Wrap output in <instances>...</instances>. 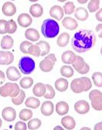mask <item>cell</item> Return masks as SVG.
I'll return each mask as SVG.
<instances>
[{
    "instance_id": "obj_1",
    "label": "cell",
    "mask_w": 102,
    "mask_h": 130,
    "mask_svg": "<svg viewBox=\"0 0 102 130\" xmlns=\"http://www.w3.org/2000/svg\"><path fill=\"white\" fill-rule=\"evenodd\" d=\"M96 42V37L93 31L81 30L76 32L71 41L73 48L79 53H84L90 50Z\"/></svg>"
},
{
    "instance_id": "obj_2",
    "label": "cell",
    "mask_w": 102,
    "mask_h": 130,
    "mask_svg": "<svg viewBox=\"0 0 102 130\" xmlns=\"http://www.w3.org/2000/svg\"><path fill=\"white\" fill-rule=\"evenodd\" d=\"M41 31L45 38L52 39L56 37L60 31V27L58 23L54 19H45L41 27Z\"/></svg>"
},
{
    "instance_id": "obj_3",
    "label": "cell",
    "mask_w": 102,
    "mask_h": 130,
    "mask_svg": "<svg viewBox=\"0 0 102 130\" xmlns=\"http://www.w3.org/2000/svg\"><path fill=\"white\" fill-rule=\"evenodd\" d=\"M21 92L20 87L17 83H6L4 86L0 87V95L2 97H17Z\"/></svg>"
},
{
    "instance_id": "obj_4",
    "label": "cell",
    "mask_w": 102,
    "mask_h": 130,
    "mask_svg": "<svg viewBox=\"0 0 102 130\" xmlns=\"http://www.w3.org/2000/svg\"><path fill=\"white\" fill-rule=\"evenodd\" d=\"M18 67L22 73L25 75H29L32 73L35 70L36 63L33 59L31 58L30 57L24 56L20 59L18 62Z\"/></svg>"
},
{
    "instance_id": "obj_5",
    "label": "cell",
    "mask_w": 102,
    "mask_h": 130,
    "mask_svg": "<svg viewBox=\"0 0 102 130\" xmlns=\"http://www.w3.org/2000/svg\"><path fill=\"white\" fill-rule=\"evenodd\" d=\"M89 104L86 101L80 100L75 103L74 104V109L76 113L79 114H85L87 113L89 111Z\"/></svg>"
},
{
    "instance_id": "obj_6",
    "label": "cell",
    "mask_w": 102,
    "mask_h": 130,
    "mask_svg": "<svg viewBox=\"0 0 102 130\" xmlns=\"http://www.w3.org/2000/svg\"><path fill=\"white\" fill-rule=\"evenodd\" d=\"M70 88H71V90L74 93H81V92H84L85 86H84L82 79L81 77L74 79L71 83Z\"/></svg>"
},
{
    "instance_id": "obj_7",
    "label": "cell",
    "mask_w": 102,
    "mask_h": 130,
    "mask_svg": "<svg viewBox=\"0 0 102 130\" xmlns=\"http://www.w3.org/2000/svg\"><path fill=\"white\" fill-rule=\"evenodd\" d=\"M2 118L7 122H12L16 118V111L13 107H8L3 109L2 112Z\"/></svg>"
},
{
    "instance_id": "obj_8",
    "label": "cell",
    "mask_w": 102,
    "mask_h": 130,
    "mask_svg": "<svg viewBox=\"0 0 102 130\" xmlns=\"http://www.w3.org/2000/svg\"><path fill=\"white\" fill-rule=\"evenodd\" d=\"M14 61V55L11 52L0 51V65H9Z\"/></svg>"
},
{
    "instance_id": "obj_9",
    "label": "cell",
    "mask_w": 102,
    "mask_h": 130,
    "mask_svg": "<svg viewBox=\"0 0 102 130\" xmlns=\"http://www.w3.org/2000/svg\"><path fill=\"white\" fill-rule=\"evenodd\" d=\"M49 14L52 18L57 21H61L64 14V11L63 8L59 5H54L51 8L49 11Z\"/></svg>"
},
{
    "instance_id": "obj_10",
    "label": "cell",
    "mask_w": 102,
    "mask_h": 130,
    "mask_svg": "<svg viewBox=\"0 0 102 130\" xmlns=\"http://www.w3.org/2000/svg\"><path fill=\"white\" fill-rule=\"evenodd\" d=\"M2 10V13L7 17L13 16L14 14H15L17 11L16 6L14 5V4H13L11 2H6L5 3H4Z\"/></svg>"
},
{
    "instance_id": "obj_11",
    "label": "cell",
    "mask_w": 102,
    "mask_h": 130,
    "mask_svg": "<svg viewBox=\"0 0 102 130\" xmlns=\"http://www.w3.org/2000/svg\"><path fill=\"white\" fill-rule=\"evenodd\" d=\"M18 24L21 27L26 28V27H30L32 24L33 20H32V18L30 17V14H26V13H23V14H21L18 16Z\"/></svg>"
},
{
    "instance_id": "obj_12",
    "label": "cell",
    "mask_w": 102,
    "mask_h": 130,
    "mask_svg": "<svg viewBox=\"0 0 102 130\" xmlns=\"http://www.w3.org/2000/svg\"><path fill=\"white\" fill-rule=\"evenodd\" d=\"M6 76L11 81H17L21 77V73L15 67H9L6 70Z\"/></svg>"
},
{
    "instance_id": "obj_13",
    "label": "cell",
    "mask_w": 102,
    "mask_h": 130,
    "mask_svg": "<svg viewBox=\"0 0 102 130\" xmlns=\"http://www.w3.org/2000/svg\"><path fill=\"white\" fill-rule=\"evenodd\" d=\"M76 58V55L72 51H65L61 55V61L66 64H72Z\"/></svg>"
},
{
    "instance_id": "obj_14",
    "label": "cell",
    "mask_w": 102,
    "mask_h": 130,
    "mask_svg": "<svg viewBox=\"0 0 102 130\" xmlns=\"http://www.w3.org/2000/svg\"><path fill=\"white\" fill-rule=\"evenodd\" d=\"M62 24L65 28L70 30H74L78 27L77 21L70 17H65L62 21Z\"/></svg>"
},
{
    "instance_id": "obj_15",
    "label": "cell",
    "mask_w": 102,
    "mask_h": 130,
    "mask_svg": "<svg viewBox=\"0 0 102 130\" xmlns=\"http://www.w3.org/2000/svg\"><path fill=\"white\" fill-rule=\"evenodd\" d=\"M41 112L45 116H51L54 112V104L52 101H45L41 107Z\"/></svg>"
},
{
    "instance_id": "obj_16",
    "label": "cell",
    "mask_w": 102,
    "mask_h": 130,
    "mask_svg": "<svg viewBox=\"0 0 102 130\" xmlns=\"http://www.w3.org/2000/svg\"><path fill=\"white\" fill-rule=\"evenodd\" d=\"M74 16L77 20L84 21L87 20V18H89V13L85 8L79 7L74 11Z\"/></svg>"
},
{
    "instance_id": "obj_17",
    "label": "cell",
    "mask_w": 102,
    "mask_h": 130,
    "mask_svg": "<svg viewBox=\"0 0 102 130\" xmlns=\"http://www.w3.org/2000/svg\"><path fill=\"white\" fill-rule=\"evenodd\" d=\"M61 124L65 129L68 130H72L76 126V121L72 117L66 116L61 119Z\"/></svg>"
},
{
    "instance_id": "obj_18",
    "label": "cell",
    "mask_w": 102,
    "mask_h": 130,
    "mask_svg": "<svg viewBox=\"0 0 102 130\" xmlns=\"http://www.w3.org/2000/svg\"><path fill=\"white\" fill-rule=\"evenodd\" d=\"M13 45H14V39L11 36L6 35L2 37L1 41V48L2 49L5 50L10 49L11 48H12Z\"/></svg>"
},
{
    "instance_id": "obj_19",
    "label": "cell",
    "mask_w": 102,
    "mask_h": 130,
    "mask_svg": "<svg viewBox=\"0 0 102 130\" xmlns=\"http://www.w3.org/2000/svg\"><path fill=\"white\" fill-rule=\"evenodd\" d=\"M30 13L34 18H40L43 14V8L39 4H33L30 8Z\"/></svg>"
},
{
    "instance_id": "obj_20",
    "label": "cell",
    "mask_w": 102,
    "mask_h": 130,
    "mask_svg": "<svg viewBox=\"0 0 102 130\" xmlns=\"http://www.w3.org/2000/svg\"><path fill=\"white\" fill-rule=\"evenodd\" d=\"M45 92H46L45 85L42 83H36L34 86L33 89V92L34 95H36V97H42V96H44Z\"/></svg>"
},
{
    "instance_id": "obj_21",
    "label": "cell",
    "mask_w": 102,
    "mask_h": 130,
    "mask_svg": "<svg viewBox=\"0 0 102 130\" xmlns=\"http://www.w3.org/2000/svg\"><path fill=\"white\" fill-rule=\"evenodd\" d=\"M25 37L31 42H36L39 39V33L36 29L30 28L25 31Z\"/></svg>"
},
{
    "instance_id": "obj_22",
    "label": "cell",
    "mask_w": 102,
    "mask_h": 130,
    "mask_svg": "<svg viewBox=\"0 0 102 130\" xmlns=\"http://www.w3.org/2000/svg\"><path fill=\"white\" fill-rule=\"evenodd\" d=\"M69 111V105L65 101H59L56 104V112L58 115H65Z\"/></svg>"
},
{
    "instance_id": "obj_23",
    "label": "cell",
    "mask_w": 102,
    "mask_h": 130,
    "mask_svg": "<svg viewBox=\"0 0 102 130\" xmlns=\"http://www.w3.org/2000/svg\"><path fill=\"white\" fill-rule=\"evenodd\" d=\"M54 63L52 62L50 60L45 58L42 61H40L39 63V68L41 69L42 71L45 72V73H48L52 70L53 67H54Z\"/></svg>"
},
{
    "instance_id": "obj_24",
    "label": "cell",
    "mask_w": 102,
    "mask_h": 130,
    "mask_svg": "<svg viewBox=\"0 0 102 130\" xmlns=\"http://www.w3.org/2000/svg\"><path fill=\"white\" fill-rule=\"evenodd\" d=\"M55 89L59 92H64L68 88V81L64 78H59L55 81Z\"/></svg>"
},
{
    "instance_id": "obj_25",
    "label": "cell",
    "mask_w": 102,
    "mask_h": 130,
    "mask_svg": "<svg viewBox=\"0 0 102 130\" xmlns=\"http://www.w3.org/2000/svg\"><path fill=\"white\" fill-rule=\"evenodd\" d=\"M69 41H70V35L67 32H63L58 36L57 39V44L59 47L64 48L67 46V45L69 43Z\"/></svg>"
},
{
    "instance_id": "obj_26",
    "label": "cell",
    "mask_w": 102,
    "mask_h": 130,
    "mask_svg": "<svg viewBox=\"0 0 102 130\" xmlns=\"http://www.w3.org/2000/svg\"><path fill=\"white\" fill-rule=\"evenodd\" d=\"M36 45H37L41 49L40 56H45L48 55L50 52V45L45 41H39Z\"/></svg>"
},
{
    "instance_id": "obj_27",
    "label": "cell",
    "mask_w": 102,
    "mask_h": 130,
    "mask_svg": "<svg viewBox=\"0 0 102 130\" xmlns=\"http://www.w3.org/2000/svg\"><path fill=\"white\" fill-rule=\"evenodd\" d=\"M60 71H61V74L62 75V76L67 77V78L72 77L74 73V70L73 67L69 65H64L63 67H61Z\"/></svg>"
},
{
    "instance_id": "obj_28",
    "label": "cell",
    "mask_w": 102,
    "mask_h": 130,
    "mask_svg": "<svg viewBox=\"0 0 102 130\" xmlns=\"http://www.w3.org/2000/svg\"><path fill=\"white\" fill-rule=\"evenodd\" d=\"M25 105L27 107L30 108H33V109H36L37 107H39L40 105V101L38 98L35 97H30L28 98L26 101H25Z\"/></svg>"
},
{
    "instance_id": "obj_29",
    "label": "cell",
    "mask_w": 102,
    "mask_h": 130,
    "mask_svg": "<svg viewBox=\"0 0 102 130\" xmlns=\"http://www.w3.org/2000/svg\"><path fill=\"white\" fill-rule=\"evenodd\" d=\"M86 64L85 61L83 60V58L79 55H76V58L75 60V61L72 64L73 69L76 71H79L81 69H82V67H84V65Z\"/></svg>"
},
{
    "instance_id": "obj_30",
    "label": "cell",
    "mask_w": 102,
    "mask_h": 130,
    "mask_svg": "<svg viewBox=\"0 0 102 130\" xmlns=\"http://www.w3.org/2000/svg\"><path fill=\"white\" fill-rule=\"evenodd\" d=\"M32 117L33 112L30 109H23L19 113V117L23 121H27L30 120Z\"/></svg>"
},
{
    "instance_id": "obj_31",
    "label": "cell",
    "mask_w": 102,
    "mask_h": 130,
    "mask_svg": "<svg viewBox=\"0 0 102 130\" xmlns=\"http://www.w3.org/2000/svg\"><path fill=\"white\" fill-rule=\"evenodd\" d=\"M92 106L96 110H102V96L93 98L92 100Z\"/></svg>"
},
{
    "instance_id": "obj_32",
    "label": "cell",
    "mask_w": 102,
    "mask_h": 130,
    "mask_svg": "<svg viewBox=\"0 0 102 130\" xmlns=\"http://www.w3.org/2000/svg\"><path fill=\"white\" fill-rule=\"evenodd\" d=\"M33 79L31 77H24L20 81V86L24 89H27L30 88L33 86Z\"/></svg>"
},
{
    "instance_id": "obj_33",
    "label": "cell",
    "mask_w": 102,
    "mask_h": 130,
    "mask_svg": "<svg viewBox=\"0 0 102 130\" xmlns=\"http://www.w3.org/2000/svg\"><path fill=\"white\" fill-rule=\"evenodd\" d=\"M92 80L97 87H102V73L101 72H95L92 74Z\"/></svg>"
},
{
    "instance_id": "obj_34",
    "label": "cell",
    "mask_w": 102,
    "mask_h": 130,
    "mask_svg": "<svg viewBox=\"0 0 102 130\" xmlns=\"http://www.w3.org/2000/svg\"><path fill=\"white\" fill-rule=\"evenodd\" d=\"M42 125V122L39 119H37V118H35L33 120H30L29 122H28V124H27V126H28V129L30 130H36L38 129Z\"/></svg>"
},
{
    "instance_id": "obj_35",
    "label": "cell",
    "mask_w": 102,
    "mask_h": 130,
    "mask_svg": "<svg viewBox=\"0 0 102 130\" xmlns=\"http://www.w3.org/2000/svg\"><path fill=\"white\" fill-rule=\"evenodd\" d=\"M100 1L99 0H90L88 4V9L90 12L93 13L99 9Z\"/></svg>"
},
{
    "instance_id": "obj_36",
    "label": "cell",
    "mask_w": 102,
    "mask_h": 130,
    "mask_svg": "<svg viewBox=\"0 0 102 130\" xmlns=\"http://www.w3.org/2000/svg\"><path fill=\"white\" fill-rule=\"evenodd\" d=\"M25 96H26V95H25L24 91V90H21L20 94L17 97L11 98V101L15 105H20V104H21L24 102Z\"/></svg>"
},
{
    "instance_id": "obj_37",
    "label": "cell",
    "mask_w": 102,
    "mask_h": 130,
    "mask_svg": "<svg viewBox=\"0 0 102 130\" xmlns=\"http://www.w3.org/2000/svg\"><path fill=\"white\" fill-rule=\"evenodd\" d=\"M45 87H46V92L44 95V98L46 99L54 98V97L55 96V89H53V87L49 84H46Z\"/></svg>"
},
{
    "instance_id": "obj_38",
    "label": "cell",
    "mask_w": 102,
    "mask_h": 130,
    "mask_svg": "<svg viewBox=\"0 0 102 130\" xmlns=\"http://www.w3.org/2000/svg\"><path fill=\"white\" fill-rule=\"evenodd\" d=\"M64 11L66 14H71L73 13H74L75 11V5L73 2H67L63 7Z\"/></svg>"
},
{
    "instance_id": "obj_39",
    "label": "cell",
    "mask_w": 102,
    "mask_h": 130,
    "mask_svg": "<svg viewBox=\"0 0 102 130\" xmlns=\"http://www.w3.org/2000/svg\"><path fill=\"white\" fill-rule=\"evenodd\" d=\"M28 54L35 57H39L41 54V49L37 45H32L28 48Z\"/></svg>"
},
{
    "instance_id": "obj_40",
    "label": "cell",
    "mask_w": 102,
    "mask_h": 130,
    "mask_svg": "<svg viewBox=\"0 0 102 130\" xmlns=\"http://www.w3.org/2000/svg\"><path fill=\"white\" fill-rule=\"evenodd\" d=\"M33 43L29 41H24L20 45V50L22 53L28 54V48L30 45H32Z\"/></svg>"
},
{
    "instance_id": "obj_41",
    "label": "cell",
    "mask_w": 102,
    "mask_h": 130,
    "mask_svg": "<svg viewBox=\"0 0 102 130\" xmlns=\"http://www.w3.org/2000/svg\"><path fill=\"white\" fill-rule=\"evenodd\" d=\"M8 21L5 20H0V34L8 33Z\"/></svg>"
},
{
    "instance_id": "obj_42",
    "label": "cell",
    "mask_w": 102,
    "mask_h": 130,
    "mask_svg": "<svg viewBox=\"0 0 102 130\" xmlns=\"http://www.w3.org/2000/svg\"><path fill=\"white\" fill-rule=\"evenodd\" d=\"M8 21V33L9 34H12L14 32H16L17 30V24L15 23V21L14 20H9Z\"/></svg>"
},
{
    "instance_id": "obj_43",
    "label": "cell",
    "mask_w": 102,
    "mask_h": 130,
    "mask_svg": "<svg viewBox=\"0 0 102 130\" xmlns=\"http://www.w3.org/2000/svg\"><path fill=\"white\" fill-rule=\"evenodd\" d=\"M83 80V83H84V86H85V89H84V92H87L89 91L92 86V83L91 82V79L88 77H81Z\"/></svg>"
},
{
    "instance_id": "obj_44",
    "label": "cell",
    "mask_w": 102,
    "mask_h": 130,
    "mask_svg": "<svg viewBox=\"0 0 102 130\" xmlns=\"http://www.w3.org/2000/svg\"><path fill=\"white\" fill-rule=\"evenodd\" d=\"M27 126L26 123L23 121L18 122L14 126L15 130H27Z\"/></svg>"
},
{
    "instance_id": "obj_45",
    "label": "cell",
    "mask_w": 102,
    "mask_h": 130,
    "mask_svg": "<svg viewBox=\"0 0 102 130\" xmlns=\"http://www.w3.org/2000/svg\"><path fill=\"white\" fill-rule=\"evenodd\" d=\"M97 96H102V92L99 90H93L89 93V99L92 100L93 98L97 97Z\"/></svg>"
},
{
    "instance_id": "obj_46",
    "label": "cell",
    "mask_w": 102,
    "mask_h": 130,
    "mask_svg": "<svg viewBox=\"0 0 102 130\" xmlns=\"http://www.w3.org/2000/svg\"><path fill=\"white\" fill-rule=\"evenodd\" d=\"M89 70H90V67H89V66L88 64H85L84 65V67H82V69H81L79 71H78V73H80V74H86L87 73H89Z\"/></svg>"
},
{
    "instance_id": "obj_47",
    "label": "cell",
    "mask_w": 102,
    "mask_h": 130,
    "mask_svg": "<svg viewBox=\"0 0 102 130\" xmlns=\"http://www.w3.org/2000/svg\"><path fill=\"white\" fill-rule=\"evenodd\" d=\"M45 58L50 60V61H51L52 62H53L54 64L57 61V58H56V56H55V54H50V55H48V56H46Z\"/></svg>"
},
{
    "instance_id": "obj_48",
    "label": "cell",
    "mask_w": 102,
    "mask_h": 130,
    "mask_svg": "<svg viewBox=\"0 0 102 130\" xmlns=\"http://www.w3.org/2000/svg\"><path fill=\"white\" fill-rule=\"evenodd\" d=\"M95 18H96V19H97L98 21L102 22V8L99 9V10L96 12Z\"/></svg>"
},
{
    "instance_id": "obj_49",
    "label": "cell",
    "mask_w": 102,
    "mask_h": 130,
    "mask_svg": "<svg viewBox=\"0 0 102 130\" xmlns=\"http://www.w3.org/2000/svg\"><path fill=\"white\" fill-rule=\"evenodd\" d=\"M97 32L98 33V36L99 38H102V24H98L95 28Z\"/></svg>"
},
{
    "instance_id": "obj_50",
    "label": "cell",
    "mask_w": 102,
    "mask_h": 130,
    "mask_svg": "<svg viewBox=\"0 0 102 130\" xmlns=\"http://www.w3.org/2000/svg\"><path fill=\"white\" fill-rule=\"evenodd\" d=\"M5 82V75L3 71L0 70V85H2Z\"/></svg>"
},
{
    "instance_id": "obj_51",
    "label": "cell",
    "mask_w": 102,
    "mask_h": 130,
    "mask_svg": "<svg viewBox=\"0 0 102 130\" xmlns=\"http://www.w3.org/2000/svg\"><path fill=\"white\" fill-rule=\"evenodd\" d=\"M94 130H102V121L97 123L95 127H94Z\"/></svg>"
},
{
    "instance_id": "obj_52",
    "label": "cell",
    "mask_w": 102,
    "mask_h": 130,
    "mask_svg": "<svg viewBox=\"0 0 102 130\" xmlns=\"http://www.w3.org/2000/svg\"><path fill=\"white\" fill-rule=\"evenodd\" d=\"M54 130H64L61 126H56L55 128H54Z\"/></svg>"
},
{
    "instance_id": "obj_53",
    "label": "cell",
    "mask_w": 102,
    "mask_h": 130,
    "mask_svg": "<svg viewBox=\"0 0 102 130\" xmlns=\"http://www.w3.org/2000/svg\"><path fill=\"white\" fill-rule=\"evenodd\" d=\"M89 0H77V2L80 4H85L88 2Z\"/></svg>"
},
{
    "instance_id": "obj_54",
    "label": "cell",
    "mask_w": 102,
    "mask_h": 130,
    "mask_svg": "<svg viewBox=\"0 0 102 130\" xmlns=\"http://www.w3.org/2000/svg\"><path fill=\"white\" fill-rule=\"evenodd\" d=\"M80 130H92L90 128H89V127H82V129Z\"/></svg>"
},
{
    "instance_id": "obj_55",
    "label": "cell",
    "mask_w": 102,
    "mask_h": 130,
    "mask_svg": "<svg viewBox=\"0 0 102 130\" xmlns=\"http://www.w3.org/2000/svg\"><path fill=\"white\" fill-rule=\"evenodd\" d=\"M58 2H66L67 0H58Z\"/></svg>"
},
{
    "instance_id": "obj_56",
    "label": "cell",
    "mask_w": 102,
    "mask_h": 130,
    "mask_svg": "<svg viewBox=\"0 0 102 130\" xmlns=\"http://www.w3.org/2000/svg\"><path fill=\"white\" fill-rule=\"evenodd\" d=\"M30 2H37L38 0H29Z\"/></svg>"
},
{
    "instance_id": "obj_57",
    "label": "cell",
    "mask_w": 102,
    "mask_h": 130,
    "mask_svg": "<svg viewBox=\"0 0 102 130\" xmlns=\"http://www.w3.org/2000/svg\"><path fill=\"white\" fill-rule=\"evenodd\" d=\"M2 120L0 119V128H1V126H2Z\"/></svg>"
},
{
    "instance_id": "obj_58",
    "label": "cell",
    "mask_w": 102,
    "mask_h": 130,
    "mask_svg": "<svg viewBox=\"0 0 102 130\" xmlns=\"http://www.w3.org/2000/svg\"><path fill=\"white\" fill-rule=\"evenodd\" d=\"M101 55H102V47H101Z\"/></svg>"
},
{
    "instance_id": "obj_59",
    "label": "cell",
    "mask_w": 102,
    "mask_h": 130,
    "mask_svg": "<svg viewBox=\"0 0 102 130\" xmlns=\"http://www.w3.org/2000/svg\"><path fill=\"white\" fill-rule=\"evenodd\" d=\"M11 1H14V0H11Z\"/></svg>"
},
{
    "instance_id": "obj_60",
    "label": "cell",
    "mask_w": 102,
    "mask_h": 130,
    "mask_svg": "<svg viewBox=\"0 0 102 130\" xmlns=\"http://www.w3.org/2000/svg\"><path fill=\"white\" fill-rule=\"evenodd\" d=\"M4 130H8V129H4Z\"/></svg>"
}]
</instances>
